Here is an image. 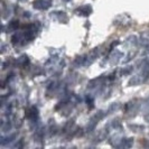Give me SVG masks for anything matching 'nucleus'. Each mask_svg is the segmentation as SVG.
<instances>
[{"label": "nucleus", "instance_id": "obj_11", "mask_svg": "<svg viewBox=\"0 0 149 149\" xmlns=\"http://www.w3.org/2000/svg\"><path fill=\"white\" fill-rule=\"evenodd\" d=\"M19 20H13L8 24V31H16L19 28Z\"/></svg>", "mask_w": 149, "mask_h": 149}, {"label": "nucleus", "instance_id": "obj_18", "mask_svg": "<svg viewBox=\"0 0 149 149\" xmlns=\"http://www.w3.org/2000/svg\"><path fill=\"white\" fill-rule=\"evenodd\" d=\"M145 119H146L149 122V112L147 113V114H146V116H145Z\"/></svg>", "mask_w": 149, "mask_h": 149}, {"label": "nucleus", "instance_id": "obj_20", "mask_svg": "<svg viewBox=\"0 0 149 149\" xmlns=\"http://www.w3.org/2000/svg\"><path fill=\"white\" fill-rule=\"evenodd\" d=\"M65 1H68V0H65Z\"/></svg>", "mask_w": 149, "mask_h": 149}, {"label": "nucleus", "instance_id": "obj_12", "mask_svg": "<svg viewBox=\"0 0 149 149\" xmlns=\"http://www.w3.org/2000/svg\"><path fill=\"white\" fill-rule=\"evenodd\" d=\"M47 130H48V132H49V134H51V136H53V134L56 132L57 127H56V123H55V121H54V120H49Z\"/></svg>", "mask_w": 149, "mask_h": 149}, {"label": "nucleus", "instance_id": "obj_2", "mask_svg": "<svg viewBox=\"0 0 149 149\" xmlns=\"http://www.w3.org/2000/svg\"><path fill=\"white\" fill-rule=\"evenodd\" d=\"M26 118L29 120L30 123L36 125V123H37V121H38V109H37V107L33 105V107L28 108V110L26 111Z\"/></svg>", "mask_w": 149, "mask_h": 149}, {"label": "nucleus", "instance_id": "obj_15", "mask_svg": "<svg viewBox=\"0 0 149 149\" xmlns=\"http://www.w3.org/2000/svg\"><path fill=\"white\" fill-rule=\"evenodd\" d=\"M119 107H120L119 103H112L111 107L109 108V110L107 111V112H108V114H109L110 112H114L116 110H118V109H119Z\"/></svg>", "mask_w": 149, "mask_h": 149}, {"label": "nucleus", "instance_id": "obj_14", "mask_svg": "<svg viewBox=\"0 0 149 149\" xmlns=\"http://www.w3.org/2000/svg\"><path fill=\"white\" fill-rule=\"evenodd\" d=\"M132 71H134V67H132V66H127V67H125V68H122V70H121V74H122V75H128V74H130Z\"/></svg>", "mask_w": 149, "mask_h": 149}, {"label": "nucleus", "instance_id": "obj_5", "mask_svg": "<svg viewBox=\"0 0 149 149\" xmlns=\"http://www.w3.org/2000/svg\"><path fill=\"white\" fill-rule=\"evenodd\" d=\"M121 57H122V53L119 51H114L109 55V63L114 65L119 62V60H121Z\"/></svg>", "mask_w": 149, "mask_h": 149}, {"label": "nucleus", "instance_id": "obj_17", "mask_svg": "<svg viewBox=\"0 0 149 149\" xmlns=\"http://www.w3.org/2000/svg\"><path fill=\"white\" fill-rule=\"evenodd\" d=\"M143 146H145L146 148H149V140H147L146 142H143Z\"/></svg>", "mask_w": 149, "mask_h": 149}, {"label": "nucleus", "instance_id": "obj_3", "mask_svg": "<svg viewBox=\"0 0 149 149\" xmlns=\"http://www.w3.org/2000/svg\"><path fill=\"white\" fill-rule=\"evenodd\" d=\"M93 9H92V6L91 5H84V6H81L77 9H75V14L79 16H83V17H88L92 14Z\"/></svg>", "mask_w": 149, "mask_h": 149}, {"label": "nucleus", "instance_id": "obj_10", "mask_svg": "<svg viewBox=\"0 0 149 149\" xmlns=\"http://www.w3.org/2000/svg\"><path fill=\"white\" fill-rule=\"evenodd\" d=\"M132 143H134V139L132 138H126V139L123 138L119 147L120 148H130L132 146Z\"/></svg>", "mask_w": 149, "mask_h": 149}, {"label": "nucleus", "instance_id": "obj_7", "mask_svg": "<svg viewBox=\"0 0 149 149\" xmlns=\"http://www.w3.org/2000/svg\"><path fill=\"white\" fill-rule=\"evenodd\" d=\"M139 38L137 37V36H129V37L126 39V45H127L128 47H134V46H137V45L139 44Z\"/></svg>", "mask_w": 149, "mask_h": 149}, {"label": "nucleus", "instance_id": "obj_16", "mask_svg": "<svg viewBox=\"0 0 149 149\" xmlns=\"http://www.w3.org/2000/svg\"><path fill=\"white\" fill-rule=\"evenodd\" d=\"M143 54H149V44L148 45H145V51H143Z\"/></svg>", "mask_w": 149, "mask_h": 149}, {"label": "nucleus", "instance_id": "obj_19", "mask_svg": "<svg viewBox=\"0 0 149 149\" xmlns=\"http://www.w3.org/2000/svg\"><path fill=\"white\" fill-rule=\"evenodd\" d=\"M19 1H25V0H19Z\"/></svg>", "mask_w": 149, "mask_h": 149}, {"label": "nucleus", "instance_id": "obj_8", "mask_svg": "<svg viewBox=\"0 0 149 149\" xmlns=\"http://www.w3.org/2000/svg\"><path fill=\"white\" fill-rule=\"evenodd\" d=\"M52 17H57L58 19H60L61 22H68V19H67V16L65 13H63V11H54L51 14Z\"/></svg>", "mask_w": 149, "mask_h": 149}, {"label": "nucleus", "instance_id": "obj_9", "mask_svg": "<svg viewBox=\"0 0 149 149\" xmlns=\"http://www.w3.org/2000/svg\"><path fill=\"white\" fill-rule=\"evenodd\" d=\"M17 64L20 67H26L28 64H29V58L27 55H22L18 60H17Z\"/></svg>", "mask_w": 149, "mask_h": 149}, {"label": "nucleus", "instance_id": "obj_6", "mask_svg": "<svg viewBox=\"0 0 149 149\" xmlns=\"http://www.w3.org/2000/svg\"><path fill=\"white\" fill-rule=\"evenodd\" d=\"M15 138H16V134H8V136L2 134L0 145H1L2 147H3V146H6V145H9V143H11V142L15 140Z\"/></svg>", "mask_w": 149, "mask_h": 149}, {"label": "nucleus", "instance_id": "obj_1", "mask_svg": "<svg viewBox=\"0 0 149 149\" xmlns=\"http://www.w3.org/2000/svg\"><path fill=\"white\" fill-rule=\"evenodd\" d=\"M139 108H140V104H138V101L132 100V101H129L127 104L125 105V112H126L127 117H134L137 114Z\"/></svg>", "mask_w": 149, "mask_h": 149}, {"label": "nucleus", "instance_id": "obj_13", "mask_svg": "<svg viewBox=\"0 0 149 149\" xmlns=\"http://www.w3.org/2000/svg\"><path fill=\"white\" fill-rule=\"evenodd\" d=\"M139 40H140V43H141V44L148 45L149 44V31H145V33H142L141 35H140Z\"/></svg>", "mask_w": 149, "mask_h": 149}, {"label": "nucleus", "instance_id": "obj_4", "mask_svg": "<svg viewBox=\"0 0 149 149\" xmlns=\"http://www.w3.org/2000/svg\"><path fill=\"white\" fill-rule=\"evenodd\" d=\"M33 6L38 10H45L51 7V0H35Z\"/></svg>", "mask_w": 149, "mask_h": 149}]
</instances>
